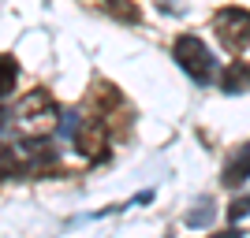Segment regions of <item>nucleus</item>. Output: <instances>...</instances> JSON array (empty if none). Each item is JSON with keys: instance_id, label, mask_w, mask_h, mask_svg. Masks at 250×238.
I'll return each mask as SVG.
<instances>
[{"instance_id": "nucleus-12", "label": "nucleus", "mask_w": 250, "mask_h": 238, "mask_svg": "<svg viewBox=\"0 0 250 238\" xmlns=\"http://www.w3.org/2000/svg\"><path fill=\"white\" fill-rule=\"evenodd\" d=\"M213 238H239V231H224V235H213Z\"/></svg>"}, {"instance_id": "nucleus-5", "label": "nucleus", "mask_w": 250, "mask_h": 238, "mask_svg": "<svg viewBox=\"0 0 250 238\" xmlns=\"http://www.w3.org/2000/svg\"><path fill=\"white\" fill-rule=\"evenodd\" d=\"M75 149L86 160H104L108 156V138H104V119H86L83 127H75Z\"/></svg>"}, {"instance_id": "nucleus-6", "label": "nucleus", "mask_w": 250, "mask_h": 238, "mask_svg": "<svg viewBox=\"0 0 250 238\" xmlns=\"http://www.w3.org/2000/svg\"><path fill=\"white\" fill-rule=\"evenodd\" d=\"M250 179V142H243L239 149H231V156L224 160V171H220V183L228 190H235V186H243Z\"/></svg>"}, {"instance_id": "nucleus-7", "label": "nucleus", "mask_w": 250, "mask_h": 238, "mask_svg": "<svg viewBox=\"0 0 250 238\" xmlns=\"http://www.w3.org/2000/svg\"><path fill=\"white\" fill-rule=\"evenodd\" d=\"M220 90H224V93H243V90H250V63L231 60L228 67H224V74H220Z\"/></svg>"}, {"instance_id": "nucleus-11", "label": "nucleus", "mask_w": 250, "mask_h": 238, "mask_svg": "<svg viewBox=\"0 0 250 238\" xmlns=\"http://www.w3.org/2000/svg\"><path fill=\"white\" fill-rule=\"evenodd\" d=\"M228 216L231 220H243V216H250V194H243V197H235L228 205Z\"/></svg>"}, {"instance_id": "nucleus-8", "label": "nucleus", "mask_w": 250, "mask_h": 238, "mask_svg": "<svg viewBox=\"0 0 250 238\" xmlns=\"http://www.w3.org/2000/svg\"><path fill=\"white\" fill-rule=\"evenodd\" d=\"M104 11L116 15L120 22H138V19H142V11H138L135 0H104Z\"/></svg>"}, {"instance_id": "nucleus-10", "label": "nucleus", "mask_w": 250, "mask_h": 238, "mask_svg": "<svg viewBox=\"0 0 250 238\" xmlns=\"http://www.w3.org/2000/svg\"><path fill=\"white\" fill-rule=\"evenodd\" d=\"M0 67H4V90H0V93L11 97V93H15V78H19V63H15V56H4Z\"/></svg>"}, {"instance_id": "nucleus-4", "label": "nucleus", "mask_w": 250, "mask_h": 238, "mask_svg": "<svg viewBox=\"0 0 250 238\" xmlns=\"http://www.w3.org/2000/svg\"><path fill=\"white\" fill-rule=\"evenodd\" d=\"M213 30L228 52H243L250 45V11L247 8H220L213 15Z\"/></svg>"}, {"instance_id": "nucleus-3", "label": "nucleus", "mask_w": 250, "mask_h": 238, "mask_svg": "<svg viewBox=\"0 0 250 238\" xmlns=\"http://www.w3.org/2000/svg\"><path fill=\"white\" fill-rule=\"evenodd\" d=\"M172 56H176V63L194 78V82H209V78H213V52L206 49L202 37H194V34H179L176 45H172Z\"/></svg>"}, {"instance_id": "nucleus-2", "label": "nucleus", "mask_w": 250, "mask_h": 238, "mask_svg": "<svg viewBox=\"0 0 250 238\" xmlns=\"http://www.w3.org/2000/svg\"><path fill=\"white\" fill-rule=\"evenodd\" d=\"M15 115H19V127L26 130V138H45V130H52V123L60 119L56 101L45 90H30L26 97H19Z\"/></svg>"}, {"instance_id": "nucleus-1", "label": "nucleus", "mask_w": 250, "mask_h": 238, "mask_svg": "<svg viewBox=\"0 0 250 238\" xmlns=\"http://www.w3.org/2000/svg\"><path fill=\"white\" fill-rule=\"evenodd\" d=\"M56 149L49 138H22L15 145H4V179H22V175H42L52 167Z\"/></svg>"}, {"instance_id": "nucleus-9", "label": "nucleus", "mask_w": 250, "mask_h": 238, "mask_svg": "<svg viewBox=\"0 0 250 238\" xmlns=\"http://www.w3.org/2000/svg\"><path fill=\"white\" fill-rule=\"evenodd\" d=\"M209 220H213V201H209V197H202L198 208H190V212H187V223H190V227H206Z\"/></svg>"}]
</instances>
